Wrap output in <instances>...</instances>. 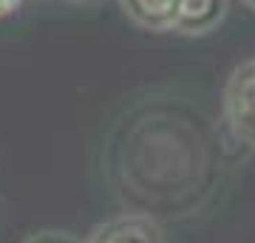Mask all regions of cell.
Masks as SVG:
<instances>
[{
	"label": "cell",
	"mask_w": 255,
	"mask_h": 243,
	"mask_svg": "<svg viewBox=\"0 0 255 243\" xmlns=\"http://www.w3.org/2000/svg\"><path fill=\"white\" fill-rule=\"evenodd\" d=\"M227 9H230V0H182L173 31L184 37L210 34L224 23Z\"/></svg>",
	"instance_id": "obj_4"
},
{
	"label": "cell",
	"mask_w": 255,
	"mask_h": 243,
	"mask_svg": "<svg viewBox=\"0 0 255 243\" xmlns=\"http://www.w3.org/2000/svg\"><path fill=\"white\" fill-rule=\"evenodd\" d=\"M23 0H0V17H6V14H11V11L17 9Z\"/></svg>",
	"instance_id": "obj_7"
},
{
	"label": "cell",
	"mask_w": 255,
	"mask_h": 243,
	"mask_svg": "<svg viewBox=\"0 0 255 243\" xmlns=\"http://www.w3.org/2000/svg\"><path fill=\"white\" fill-rule=\"evenodd\" d=\"M241 3H244L247 9H253V11H255V0H241Z\"/></svg>",
	"instance_id": "obj_8"
},
{
	"label": "cell",
	"mask_w": 255,
	"mask_h": 243,
	"mask_svg": "<svg viewBox=\"0 0 255 243\" xmlns=\"http://www.w3.org/2000/svg\"><path fill=\"white\" fill-rule=\"evenodd\" d=\"M82 243H167L164 224L139 212H119L91 229Z\"/></svg>",
	"instance_id": "obj_3"
},
{
	"label": "cell",
	"mask_w": 255,
	"mask_h": 243,
	"mask_svg": "<svg viewBox=\"0 0 255 243\" xmlns=\"http://www.w3.org/2000/svg\"><path fill=\"white\" fill-rule=\"evenodd\" d=\"M119 9L145 31H173L182 0H119Z\"/></svg>",
	"instance_id": "obj_5"
},
{
	"label": "cell",
	"mask_w": 255,
	"mask_h": 243,
	"mask_svg": "<svg viewBox=\"0 0 255 243\" xmlns=\"http://www.w3.org/2000/svg\"><path fill=\"white\" fill-rule=\"evenodd\" d=\"M227 175V136L201 102L150 90L128 105L102 144V178L125 212L193 221Z\"/></svg>",
	"instance_id": "obj_1"
},
{
	"label": "cell",
	"mask_w": 255,
	"mask_h": 243,
	"mask_svg": "<svg viewBox=\"0 0 255 243\" xmlns=\"http://www.w3.org/2000/svg\"><path fill=\"white\" fill-rule=\"evenodd\" d=\"M23 243H82V241L74 232H65V229H37Z\"/></svg>",
	"instance_id": "obj_6"
},
{
	"label": "cell",
	"mask_w": 255,
	"mask_h": 243,
	"mask_svg": "<svg viewBox=\"0 0 255 243\" xmlns=\"http://www.w3.org/2000/svg\"><path fill=\"white\" fill-rule=\"evenodd\" d=\"M221 127L230 144L255 153V57L230 71L221 93Z\"/></svg>",
	"instance_id": "obj_2"
}]
</instances>
